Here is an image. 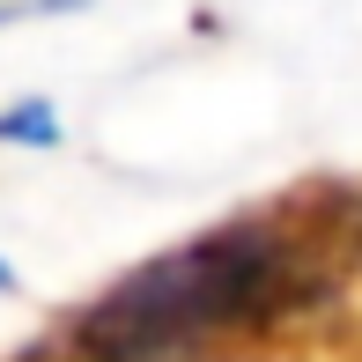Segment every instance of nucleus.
I'll return each mask as SVG.
<instances>
[{"instance_id":"obj_1","label":"nucleus","mask_w":362,"mask_h":362,"mask_svg":"<svg viewBox=\"0 0 362 362\" xmlns=\"http://www.w3.org/2000/svg\"><path fill=\"white\" fill-rule=\"evenodd\" d=\"M296 296V259L274 229H215L134 267L81 310V362H192L237 325L274 318Z\"/></svg>"},{"instance_id":"obj_2","label":"nucleus","mask_w":362,"mask_h":362,"mask_svg":"<svg viewBox=\"0 0 362 362\" xmlns=\"http://www.w3.org/2000/svg\"><path fill=\"white\" fill-rule=\"evenodd\" d=\"M89 8V0H0V30L8 23H45V15H74Z\"/></svg>"},{"instance_id":"obj_3","label":"nucleus","mask_w":362,"mask_h":362,"mask_svg":"<svg viewBox=\"0 0 362 362\" xmlns=\"http://www.w3.org/2000/svg\"><path fill=\"white\" fill-rule=\"evenodd\" d=\"M52 141V111L45 104H30V111H8V119H0V141Z\"/></svg>"}]
</instances>
